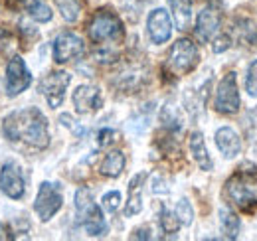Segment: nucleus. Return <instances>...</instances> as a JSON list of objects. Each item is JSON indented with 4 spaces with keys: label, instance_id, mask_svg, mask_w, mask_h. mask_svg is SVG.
<instances>
[{
    "label": "nucleus",
    "instance_id": "f257e3e1",
    "mask_svg": "<svg viewBox=\"0 0 257 241\" xmlns=\"http://www.w3.org/2000/svg\"><path fill=\"white\" fill-rule=\"evenodd\" d=\"M2 133L10 143H24L34 149H46L50 145L48 119L36 107L10 113L2 123Z\"/></svg>",
    "mask_w": 257,
    "mask_h": 241
},
{
    "label": "nucleus",
    "instance_id": "f03ea898",
    "mask_svg": "<svg viewBox=\"0 0 257 241\" xmlns=\"http://www.w3.org/2000/svg\"><path fill=\"white\" fill-rule=\"evenodd\" d=\"M225 194L227 198L243 208L249 210L251 206H257V170H239L225 182Z\"/></svg>",
    "mask_w": 257,
    "mask_h": 241
},
{
    "label": "nucleus",
    "instance_id": "7ed1b4c3",
    "mask_svg": "<svg viewBox=\"0 0 257 241\" xmlns=\"http://www.w3.org/2000/svg\"><path fill=\"white\" fill-rule=\"evenodd\" d=\"M75 210L79 215V221L87 235H105L107 233V221L103 217L101 208L93 202V196L87 188H79L75 194Z\"/></svg>",
    "mask_w": 257,
    "mask_h": 241
},
{
    "label": "nucleus",
    "instance_id": "20e7f679",
    "mask_svg": "<svg viewBox=\"0 0 257 241\" xmlns=\"http://www.w3.org/2000/svg\"><path fill=\"white\" fill-rule=\"evenodd\" d=\"M89 38L97 44L119 42L123 38V22L117 14L101 10L97 12L89 24Z\"/></svg>",
    "mask_w": 257,
    "mask_h": 241
},
{
    "label": "nucleus",
    "instance_id": "39448f33",
    "mask_svg": "<svg viewBox=\"0 0 257 241\" xmlns=\"http://www.w3.org/2000/svg\"><path fill=\"white\" fill-rule=\"evenodd\" d=\"M198 58H200V54H198L196 44L188 38H182L172 46V50L168 54V69L178 77L186 75L198 65Z\"/></svg>",
    "mask_w": 257,
    "mask_h": 241
},
{
    "label": "nucleus",
    "instance_id": "423d86ee",
    "mask_svg": "<svg viewBox=\"0 0 257 241\" xmlns=\"http://www.w3.org/2000/svg\"><path fill=\"white\" fill-rule=\"evenodd\" d=\"M64 206V196L58 184L52 182H42L34 200V210L42 221H50Z\"/></svg>",
    "mask_w": 257,
    "mask_h": 241
},
{
    "label": "nucleus",
    "instance_id": "0eeeda50",
    "mask_svg": "<svg viewBox=\"0 0 257 241\" xmlns=\"http://www.w3.org/2000/svg\"><path fill=\"white\" fill-rule=\"evenodd\" d=\"M32 83V73L26 65V61L20 56H14L6 65V77H4V87L8 97H16L22 91H26Z\"/></svg>",
    "mask_w": 257,
    "mask_h": 241
},
{
    "label": "nucleus",
    "instance_id": "6e6552de",
    "mask_svg": "<svg viewBox=\"0 0 257 241\" xmlns=\"http://www.w3.org/2000/svg\"><path fill=\"white\" fill-rule=\"evenodd\" d=\"M214 107H216L218 113H224V115L237 113V109H239V91H237L235 73H225L224 79L218 83Z\"/></svg>",
    "mask_w": 257,
    "mask_h": 241
},
{
    "label": "nucleus",
    "instance_id": "1a4fd4ad",
    "mask_svg": "<svg viewBox=\"0 0 257 241\" xmlns=\"http://www.w3.org/2000/svg\"><path fill=\"white\" fill-rule=\"evenodd\" d=\"M69 83H71V75L67 71H52L50 75H46L42 79L40 89H42V95L46 97V101L52 109H56L64 103L65 89Z\"/></svg>",
    "mask_w": 257,
    "mask_h": 241
},
{
    "label": "nucleus",
    "instance_id": "9d476101",
    "mask_svg": "<svg viewBox=\"0 0 257 241\" xmlns=\"http://www.w3.org/2000/svg\"><path fill=\"white\" fill-rule=\"evenodd\" d=\"M0 188L2 192L12 198V200H20L26 194V180H24V172L16 162H6L0 170Z\"/></svg>",
    "mask_w": 257,
    "mask_h": 241
},
{
    "label": "nucleus",
    "instance_id": "9b49d317",
    "mask_svg": "<svg viewBox=\"0 0 257 241\" xmlns=\"http://www.w3.org/2000/svg\"><path fill=\"white\" fill-rule=\"evenodd\" d=\"M85 52V44L79 36L71 34V32H64L56 38L54 42V60L58 63H67V61L79 58Z\"/></svg>",
    "mask_w": 257,
    "mask_h": 241
},
{
    "label": "nucleus",
    "instance_id": "f8f14e48",
    "mask_svg": "<svg viewBox=\"0 0 257 241\" xmlns=\"http://www.w3.org/2000/svg\"><path fill=\"white\" fill-rule=\"evenodd\" d=\"M71 101H73V107H75V111L79 115L93 113V111H97L103 105L101 91L95 85H79L77 89L73 91Z\"/></svg>",
    "mask_w": 257,
    "mask_h": 241
},
{
    "label": "nucleus",
    "instance_id": "ddd939ff",
    "mask_svg": "<svg viewBox=\"0 0 257 241\" xmlns=\"http://www.w3.org/2000/svg\"><path fill=\"white\" fill-rule=\"evenodd\" d=\"M147 30H149L153 44H164L172 34V24H170L168 12L162 8L153 10L149 14V20H147Z\"/></svg>",
    "mask_w": 257,
    "mask_h": 241
},
{
    "label": "nucleus",
    "instance_id": "4468645a",
    "mask_svg": "<svg viewBox=\"0 0 257 241\" xmlns=\"http://www.w3.org/2000/svg\"><path fill=\"white\" fill-rule=\"evenodd\" d=\"M220 30V12L216 8H204L196 18V36L202 42H210Z\"/></svg>",
    "mask_w": 257,
    "mask_h": 241
},
{
    "label": "nucleus",
    "instance_id": "2eb2a0df",
    "mask_svg": "<svg viewBox=\"0 0 257 241\" xmlns=\"http://www.w3.org/2000/svg\"><path fill=\"white\" fill-rule=\"evenodd\" d=\"M216 147L225 158H233L241 151V139L231 127H222L216 131Z\"/></svg>",
    "mask_w": 257,
    "mask_h": 241
},
{
    "label": "nucleus",
    "instance_id": "dca6fc26",
    "mask_svg": "<svg viewBox=\"0 0 257 241\" xmlns=\"http://www.w3.org/2000/svg\"><path fill=\"white\" fill-rule=\"evenodd\" d=\"M190 152H192V158L196 160V164L202 168V170H212L214 162L208 154V149H206V143H204V135L200 131H194L190 135Z\"/></svg>",
    "mask_w": 257,
    "mask_h": 241
},
{
    "label": "nucleus",
    "instance_id": "f3484780",
    "mask_svg": "<svg viewBox=\"0 0 257 241\" xmlns=\"http://www.w3.org/2000/svg\"><path fill=\"white\" fill-rule=\"evenodd\" d=\"M99 170H101L103 176H109V178H117V176H121L123 170H125V154H123L121 151L109 152V154L103 158Z\"/></svg>",
    "mask_w": 257,
    "mask_h": 241
},
{
    "label": "nucleus",
    "instance_id": "a211bd4d",
    "mask_svg": "<svg viewBox=\"0 0 257 241\" xmlns=\"http://www.w3.org/2000/svg\"><path fill=\"white\" fill-rule=\"evenodd\" d=\"M174 22L178 26V30H188L190 28V20H192V4L190 0H168Z\"/></svg>",
    "mask_w": 257,
    "mask_h": 241
},
{
    "label": "nucleus",
    "instance_id": "6ab92c4d",
    "mask_svg": "<svg viewBox=\"0 0 257 241\" xmlns=\"http://www.w3.org/2000/svg\"><path fill=\"white\" fill-rule=\"evenodd\" d=\"M145 180V174H137L131 184H128V202L125 208V215H137L139 211L143 210V196H141V184Z\"/></svg>",
    "mask_w": 257,
    "mask_h": 241
},
{
    "label": "nucleus",
    "instance_id": "aec40b11",
    "mask_svg": "<svg viewBox=\"0 0 257 241\" xmlns=\"http://www.w3.org/2000/svg\"><path fill=\"white\" fill-rule=\"evenodd\" d=\"M220 227L227 239H235L239 233V217L227 208L220 210Z\"/></svg>",
    "mask_w": 257,
    "mask_h": 241
},
{
    "label": "nucleus",
    "instance_id": "412c9836",
    "mask_svg": "<svg viewBox=\"0 0 257 241\" xmlns=\"http://www.w3.org/2000/svg\"><path fill=\"white\" fill-rule=\"evenodd\" d=\"M24 8H26V12L32 16L36 22H50L52 16H54L52 14V8L46 6L40 0H24Z\"/></svg>",
    "mask_w": 257,
    "mask_h": 241
},
{
    "label": "nucleus",
    "instance_id": "4be33fe9",
    "mask_svg": "<svg viewBox=\"0 0 257 241\" xmlns=\"http://www.w3.org/2000/svg\"><path fill=\"white\" fill-rule=\"evenodd\" d=\"M56 4H58L65 22H75L79 18V12H81L79 0H56Z\"/></svg>",
    "mask_w": 257,
    "mask_h": 241
},
{
    "label": "nucleus",
    "instance_id": "5701e85b",
    "mask_svg": "<svg viewBox=\"0 0 257 241\" xmlns=\"http://www.w3.org/2000/svg\"><path fill=\"white\" fill-rule=\"evenodd\" d=\"M161 225L166 233H176V231L182 227V223H180L178 215H176V213H172L170 210H166V208H162L161 210Z\"/></svg>",
    "mask_w": 257,
    "mask_h": 241
},
{
    "label": "nucleus",
    "instance_id": "b1692460",
    "mask_svg": "<svg viewBox=\"0 0 257 241\" xmlns=\"http://www.w3.org/2000/svg\"><path fill=\"white\" fill-rule=\"evenodd\" d=\"M176 215H178V219H180V223L182 225H190L194 219V210H192V204L186 200V198H182V200H178V204H176V211H174Z\"/></svg>",
    "mask_w": 257,
    "mask_h": 241
},
{
    "label": "nucleus",
    "instance_id": "393cba45",
    "mask_svg": "<svg viewBox=\"0 0 257 241\" xmlns=\"http://www.w3.org/2000/svg\"><path fill=\"white\" fill-rule=\"evenodd\" d=\"M161 119H162V125H164L166 129H172V131H176V129H180V127H182V123H180V117L176 115V109H174L172 105H166V107L162 109Z\"/></svg>",
    "mask_w": 257,
    "mask_h": 241
},
{
    "label": "nucleus",
    "instance_id": "a878e982",
    "mask_svg": "<svg viewBox=\"0 0 257 241\" xmlns=\"http://www.w3.org/2000/svg\"><path fill=\"white\" fill-rule=\"evenodd\" d=\"M245 87L251 97H257V60H253L247 67V77H245Z\"/></svg>",
    "mask_w": 257,
    "mask_h": 241
},
{
    "label": "nucleus",
    "instance_id": "bb28decb",
    "mask_svg": "<svg viewBox=\"0 0 257 241\" xmlns=\"http://www.w3.org/2000/svg\"><path fill=\"white\" fill-rule=\"evenodd\" d=\"M101 204H103V208L107 211H117L119 206H121V194H119L117 190L107 192V194L101 198Z\"/></svg>",
    "mask_w": 257,
    "mask_h": 241
},
{
    "label": "nucleus",
    "instance_id": "cd10ccee",
    "mask_svg": "<svg viewBox=\"0 0 257 241\" xmlns=\"http://www.w3.org/2000/svg\"><path fill=\"white\" fill-rule=\"evenodd\" d=\"M115 139H117V133L113 129H101L99 135H97L99 147H109L111 143H115Z\"/></svg>",
    "mask_w": 257,
    "mask_h": 241
},
{
    "label": "nucleus",
    "instance_id": "c85d7f7f",
    "mask_svg": "<svg viewBox=\"0 0 257 241\" xmlns=\"http://www.w3.org/2000/svg\"><path fill=\"white\" fill-rule=\"evenodd\" d=\"M60 120H62V125H64V127H67V129H69V131H71L75 137H81V135H83V127H79V125L71 119L67 113H64V115L60 117Z\"/></svg>",
    "mask_w": 257,
    "mask_h": 241
},
{
    "label": "nucleus",
    "instance_id": "c756f323",
    "mask_svg": "<svg viewBox=\"0 0 257 241\" xmlns=\"http://www.w3.org/2000/svg\"><path fill=\"white\" fill-rule=\"evenodd\" d=\"M229 44H231L229 36H220V38L214 42V52H216V54H222V52H225V50L229 48Z\"/></svg>",
    "mask_w": 257,
    "mask_h": 241
},
{
    "label": "nucleus",
    "instance_id": "7c9ffc66",
    "mask_svg": "<svg viewBox=\"0 0 257 241\" xmlns=\"http://www.w3.org/2000/svg\"><path fill=\"white\" fill-rule=\"evenodd\" d=\"M153 235H151V229H147V227H141V229H135V233H133V239H151Z\"/></svg>",
    "mask_w": 257,
    "mask_h": 241
},
{
    "label": "nucleus",
    "instance_id": "2f4dec72",
    "mask_svg": "<svg viewBox=\"0 0 257 241\" xmlns=\"http://www.w3.org/2000/svg\"><path fill=\"white\" fill-rule=\"evenodd\" d=\"M2 231H4V229H2V223H0V237H2Z\"/></svg>",
    "mask_w": 257,
    "mask_h": 241
}]
</instances>
